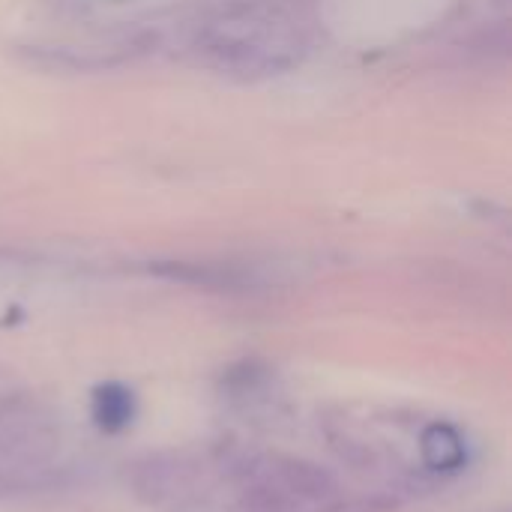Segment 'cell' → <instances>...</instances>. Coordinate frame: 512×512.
I'll return each instance as SVG.
<instances>
[{"instance_id":"1","label":"cell","mask_w":512,"mask_h":512,"mask_svg":"<svg viewBox=\"0 0 512 512\" xmlns=\"http://www.w3.org/2000/svg\"><path fill=\"white\" fill-rule=\"evenodd\" d=\"M183 54L219 75L270 78L303 63L306 21L279 0H219L177 24Z\"/></svg>"},{"instance_id":"2","label":"cell","mask_w":512,"mask_h":512,"mask_svg":"<svg viewBox=\"0 0 512 512\" xmlns=\"http://www.w3.org/2000/svg\"><path fill=\"white\" fill-rule=\"evenodd\" d=\"M213 468L189 453H153L132 468V495L159 512H204L213 498Z\"/></svg>"},{"instance_id":"3","label":"cell","mask_w":512,"mask_h":512,"mask_svg":"<svg viewBox=\"0 0 512 512\" xmlns=\"http://www.w3.org/2000/svg\"><path fill=\"white\" fill-rule=\"evenodd\" d=\"M156 273H162L165 279H174V282L201 285V288H213V291H252L261 285V279L249 267H240V264L168 261V264H156Z\"/></svg>"},{"instance_id":"4","label":"cell","mask_w":512,"mask_h":512,"mask_svg":"<svg viewBox=\"0 0 512 512\" xmlns=\"http://www.w3.org/2000/svg\"><path fill=\"white\" fill-rule=\"evenodd\" d=\"M417 450H420L423 468L438 477L459 474L468 465V441H465L462 429L447 420H435V423L423 426V432L417 438Z\"/></svg>"},{"instance_id":"5","label":"cell","mask_w":512,"mask_h":512,"mask_svg":"<svg viewBox=\"0 0 512 512\" xmlns=\"http://www.w3.org/2000/svg\"><path fill=\"white\" fill-rule=\"evenodd\" d=\"M138 414V405H135V393L126 387V384H99L93 390V399H90V417L96 423V429L108 432V435H117L123 429L132 426Z\"/></svg>"},{"instance_id":"6","label":"cell","mask_w":512,"mask_h":512,"mask_svg":"<svg viewBox=\"0 0 512 512\" xmlns=\"http://www.w3.org/2000/svg\"><path fill=\"white\" fill-rule=\"evenodd\" d=\"M45 3L57 6L66 15H81V12H90V9H99V6H114V3H123V0H45Z\"/></svg>"}]
</instances>
